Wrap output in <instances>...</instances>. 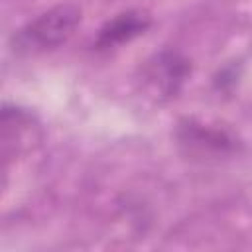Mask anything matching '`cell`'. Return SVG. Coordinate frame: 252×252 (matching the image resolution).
<instances>
[{
    "instance_id": "6da1fadb",
    "label": "cell",
    "mask_w": 252,
    "mask_h": 252,
    "mask_svg": "<svg viewBox=\"0 0 252 252\" xmlns=\"http://www.w3.org/2000/svg\"><path fill=\"white\" fill-rule=\"evenodd\" d=\"M81 8L75 4L53 6L14 32L10 43L12 51L26 55L55 49L73 35V32L81 24Z\"/></svg>"
},
{
    "instance_id": "7a4b0ae2",
    "label": "cell",
    "mask_w": 252,
    "mask_h": 252,
    "mask_svg": "<svg viewBox=\"0 0 252 252\" xmlns=\"http://www.w3.org/2000/svg\"><path fill=\"white\" fill-rule=\"evenodd\" d=\"M175 140L185 158L193 161H219L240 152L242 142L226 128L183 118L177 122Z\"/></svg>"
},
{
    "instance_id": "3957f363",
    "label": "cell",
    "mask_w": 252,
    "mask_h": 252,
    "mask_svg": "<svg viewBox=\"0 0 252 252\" xmlns=\"http://www.w3.org/2000/svg\"><path fill=\"white\" fill-rule=\"evenodd\" d=\"M191 75V61L175 51L161 49L154 53L142 67V79L158 98H173Z\"/></svg>"
},
{
    "instance_id": "277c9868",
    "label": "cell",
    "mask_w": 252,
    "mask_h": 252,
    "mask_svg": "<svg viewBox=\"0 0 252 252\" xmlns=\"http://www.w3.org/2000/svg\"><path fill=\"white\" fill-rule=\"evenodd\" d=\"M152 26V18L142 10H126L104 22V26L98 30L96 39L93 47L96 51L114 49L118 45H124L132 41L134 37L146 33V30Z\"/></svg>"
}]
</instances>
